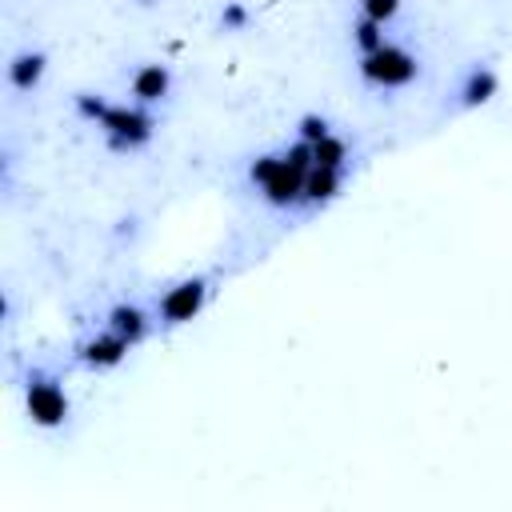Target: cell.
<instances>
[{
    "label": "cell",
    "instance_id": "obj_5",
    "mask_svg": "<svg viewBox=\"0 0 512 512\" xmlns=\"http://www.w3.org/2000/svg\"><path fill=\"white\" fill-rule=\"evenodd\" d=\"M124 352H128V340H124V336H116L112 328H108V332H100V336H92V340L80 348L84 364H92V368H112V364H120V360H124Z\"/></svg>",
    "mask_w": 512,
    "mask_h": 512
},
{
    "label": "cell",
    "instance_id": "obj_6",
    "mask_svg": "<svg viewBox=\"0 0 512 512\" xmlns=\"http://www.w3.org/2000/svg\"><path fill=\"white\" fill-rule=\"evenodd\" d=\"M168 84H172V76H168L164 64H144V68L132 76V96H136L140 104H156V100L168 96Z\"/></svg>",
    "mask_w": 512,
    "mask_h": 512
},
{
    "label": "cell",
    "instance_id": "obj_11",
    "mask_svg": "<svg viewBox=\"0 0 512 512\" xmlns=\"http://www.w3.org/2000/svg\"><path fill=\"white\" fill-rule=\"evenodd\" d=\"M312 164H320V168H340L344 164V140L340 136H320L316 144H312Z\"/></svg>",
    "mask_w": 512,
    "mask_h": 512
},
{
    "label": "cell",
    "instance_id": "obj_2",
    "mask_svg": "<svg viewBox=\"0 0 512 512\" xmlns=\"http://www.w3.org/2000/svg\"><path fill=\"white\" fill-rule=\"evenodd\" d=\"M204 300H208V284L200 276L180 280L160 296V316H164V324H184L204 308Z\"/></svg>",
    "mask_w": 512,
    "mask_h": 512
},
{
    "label": "cell",
    "instance_id": "obj_10",
    "mask_svg": "<svg viewBox=\"0 0 512 512\" xmlns=\"http://www.w3.org/2000/svg\"><path fill=\"white\" fill-rule=\"evenodd\" d=\"M492 92H496V76L488 68H476L460 96H464V104H484V100H492Z\"/></svg>",
    "mask_w": 512,
    "mask_h": 512
},
{
    "label": "cell",
    "instance_id": "obj_13",
    "mask_svg": "<svg viewBox=\"0 0 512 512\" xmlns=\"http://www.w3.org/2000/svg\"><path fill=\"white\" fill-rule=\"evenodd\" d=\"M396 12H400V0H360V16H368L376 24H388Z\"/></svg>",
    "mask_w": 512,
    "mask_h": 512
},
{
    "label": "cell",
    "instance_id": "obj_12",
    "mask_svg": "<svg viewBox=\"0 0 512 512\" xmlns=\"http://www.w3.org/2000/svg\"><path fill=\"white\" fill-rule=\"evenodd\" d=\"M356 44H360V56L372 52V48H380V44H384V24L360 16V24H356Z\"/></svg>",
    "mask_w": 512,
    "mask_h": 512
},
{
    "label": "cell",
    "instance_id": "obj_14",
    "mask_svg": "<svg viewBox=\"0 0 512 512\" xmlns=\"http://www.w3.org/2000/svg\"><path fill=\"white\" fill-rule=\"evenodd\" d=\"M320 136H328V124H324V120H316V116H308V120H304V136H300V140L316 144Z\"/></svg>",
    "mask_w": 512,
    "mask_h": 512
},
{
    "label": "cell",
    "instance_id": "obj_7",
    "mask_svg": "<svg viewBox=\"0 0 512 512\" xmlns=\"http://www.w3.org/2000/svg\"><path fill=\"white\" fill-rule=\"evenodd\" d=\"M108 328H112L116 336H124L128 344H136V340L148 332V316H144L136 304H116V308L108 312Z\"/></svg>",
    "mask_w": 512,
    "mask_h": 512
},
{
    "label": "cell",
    "instance_id": "obj_3",
    "mask_svg": "<svg viewBox=\"0 0 512 512\" xmlns=\"http://www.w3.org/2000/svg\"><path fill=\"white\" fill-rule=\"evenodd\" d=\"M28 416L44 428L60 424L68 416V400H64V388L56 380H44V376H32L28 380Z\"/></svg>",
    "mask_w": 512,
    "mask_h": 512
},
{
    "label": "cell",
    "instance_id": "obj_8",
    "mask_svg": "<svg viewBox=\"0 0 512 512\" xmlns=\"http://www.w3.org/2000/svg\"><path fill=\"white\" fill-rule=\"evenodd\" d=\"M40 76H44V56H40V52H20V56L8 64V80H12V88H20V92H32V88L40 84Z\"/></svg>",
    "mask_w": 512,
    "mask_h": 512
},
{
    "label": "cell",
    "instance_id": "obj_1",
    "mask_svg": "<svg viewBox=\"0 0 512 512\" xmlns=\"http://www.w3.org/2000/svg\"><path fill=\"white\" fill-rule=\"evenodd\" d=\"M416 72H420L416 56L404 52V48H396V44H388V40L380 48H372V52L360 56V76L372 88H404V84L416 80Z\"/></svg>",
    "mask_w": 512,
    "mask_h": 512
},
{
    "label": "cell",
    "instance_id": "obj_9",
    "mask_svg": "<svg viewBox=\"0 0 512 512\" xmlns=\"http://www.w3.org/2000/svg\"><path fill=\"white\" fill-rule=\"evenodd\" d=\"M336 188H340V168H320V164L308 168V176H304V200L324 204V200L336 196Z\"/></svg>",
    "mask_w": 512,
    "mask_h": 512
},
{
    "label": "cell",
    "instance_id": "obj_4",
    "mask_svg": "<svg viewBox=\"0 0 512 512\" xmlns=\"http://www.w3.org/2000/svg\"><path fill=\"white\" fill-rule=\"evenodd\" d=\"M100 128L112 136V144H120V148H136V144L148 140L152 120H148L144 112H136V108H108V112L100 116Z\"/></svg>",
    "mask_w": 512,
    "mask_h": 512
}]
</instances>
